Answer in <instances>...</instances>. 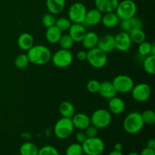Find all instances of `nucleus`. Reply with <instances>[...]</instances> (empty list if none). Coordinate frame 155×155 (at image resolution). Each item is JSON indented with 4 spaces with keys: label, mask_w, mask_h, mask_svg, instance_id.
<instances>
[{
    "label": "nucleus",
    "mask_w": 155,
    "mask_h": 155,
    "mask_svg": "<svg viewBox=\"0 0 155 155\" xmlns=\"http://www.w3.org/2000/svg\"><path fill=\"white\" fill-rule=\"evenodd\" d=\"M100 96L105 99H110L116 96L117 92L114 89L113 83L110 81H104L100 83V88L98 90Z\"/></svg>",
    "instance_id": "obj_20"
},
{
    "label": "nucleus",
    "mask_w": 155,
    "mask_h": 155,
    "mask_svg": "<svg viewBox=\"0 0 155 155\" xmlns=\"http://www.w3.org/2000/svg\"><path fill=\"white\" fill-rule=\"evenodd\" d=\"M117 93L126 94L131 92L134 86V81L133 78L128 75L120 74L116 76L112 81Z\"/></svg>",
    "instance_id": "obj_10"
},
{
    "label": "nucleus",
    "mask_w": 155,
    "mask_h": 155,
    "mask_svg": "<svg viewBox=\"0 0 155 155\" xmlns=\"http://www.w3.org/2000/svg\"><path fill=\"white\" fill-rule=\"evenodd\" d=\"M27 57L30 63L35 65H44L51 58V52L48 47L43 45H33L27 51Z\"/></svg>",
    "instance_id": "obj_1"
},
{
    "label": "nucleus",
    "mask_w": 155,
    "mask_h": 155,
    "mask_svg": "<svg viewBox=\"0 0 155 155\" xmlns=\"http://www.w3.org/2000/svg\"><path fill=\"white\" fill-rule=\"evenodd\" d=\"M83 154L82 145L77 142L69 145L65 150V155H83Z\"/></svg>",
    "instance_id": "obj_31"
},
{
    "label": "nucleus",
    "mask_w": 155,
    "mask_h": 155,
    "mask_svg": "<svg viewBox=\"0 0 155 155\" xmlns=\"http://www.w3.org/2000/svg\"><path fill=\"white\" fill-rule=\"evenodd\" d=\"M146 147L155 149V140L154 139H148L146 142Z\"/></svg>",
    "instance_id": "obj_43"
},
{
    "label": "nucleus",
    "mask_w": 155,
    "mask_h": 155,
    "mask_svg": "<svg viewBox=\"0 0 155 155\" xmlns=\"http://www.w3.org/2000/svg\"><path fill=\"white\" fill-rule=\"evenodd\" d=\"M87 139L86 133H85L84 130H79L75 135V139L77 141V143L79 144H83L85 141Z\"/></svg>",
    "instance_id": "obj_40"
},
{
    "label": "nucleus",
    "mask_w": 155,
    "mask_h": 155,
    "mask_svg": "<svg viewBox=\"0 0 155 155\" xmlns=\"http://www.w3.org/2000/svg\"><path fill=\"white\" fill-rule=\"evenodd\" d=\"M155 55H148L145 57L143 60L144 71L149 75L155 74Z\"/></svg>",
    "instance_id": "obj_29"
},
{
    "label": "nucleus",
    "mask_w": 155,
    "mask_h": 155,
    "mask_svg": "<svg viewBox=\"0 0 155 155\" xmlns=\"http://www.w3.org/2000/svg\"><path fill=\"white\" fill-rule=\"evenodd\" d=\"M102 15V13L97 8L90 9L86 12L83 24L89 27H94V26L98 25L101 23Z\"/></svg>",
    "instance_id": "obj_19"
},
{
    "label": "nucleus",
    "mask_w": 155,
    "mask_h": 155,
    "mask_svg": "<svg viewBox=\"0 0 155 155\" xmlns=\"http://www.w3.org/2000/svg\"><path fill=\"white\" fill-rule=\"evenodd\" d=\"M129 34H130L132 42L138 44V45L146 39V34H145V31L142 30V28L135 29V30H132L130 33H129Z\"/></svg>",
    "instance_id": "obj_28"
},
{
    "label": "nucleus",
    "mask_w": 155,
    "mask_h": 155,
    "mask_svg": "<svg viewBox=\"0 0 155 155\" xmlns=\"http://www.w3.org/2000/svg\"><path fill=\"white\" fill-rule=\"evenodd\" d=\"M91 124L99 129L108 127L112 121V114L106 109L100 108L95 110L90 117Z\"/></svg>",
    "instance_id": "obj_6"
},
{
    "label": "nucleus",
    "mask_w": 155,
    "mask_h": 155,
    "mask_svg": "<svg viewBox=\"0 0 155 155\" xmlns=\"http://www.w3.org/2000/svg\"><path fill=\"white\" fill-rule=\"evenodd\" d=\"M115 49L121 52H127L130 49L132 41L130 34L126 32L121 31L114 36Z\"/></svg>",
    "instance_id": "obj_12"
},
{
    "label": "nucleus",
    "mask_w": 155,
    "mask_h": 155,
    "mask_svg": "<svg viewBox=\"0 0 155 155\" xmlns=\"http://www.w3.org/2000/svg\"><path fill=\"white\" fill-rule=\"evenodd\" d=\"M62 36V32L56 26L48 27L45 31V38L46 40L51 44L58 43L61 37Z\"/></svg>",
    "instance_id": "obj_25"
},
{
    "label": "nucleus",
    "mask_w": 155,
    "mask_h": 155,
    "mask_svg": "<svg viewBox=\"0 0 155 155\" xmlns=\"http://www.w3.org/2000/svg\"><path fill=\"white\" fill-rule=\"evenodd\" d=\"M86 57H87V52L84 50H80L77 52V58L79 61H86Z\"/></svg>",
    "instance_id": "obj_41"
},
{
    "label": "nucleus",
    "mask_w": 155,
    "mask_h": 155,
    "mask_svg": "<svg viewBox=\"0 0 155 155\" xmlns=\"http://www.w3.org/2000/svg\"><path fill=\"white\" fill-rule=\"evenodd\" d=\"M98 38H99V36H98V35L95 32H86L81 42L82 44H83V46L87 50L95 48L97 46Z\"/></svg>",
    "instance_id": "obj_23"
},
{
    "label": "nucleus",
    "mask_w": 155,
    "mask_h": 155,
    "mask_svg": "<svg viewBox=\"0 0 155 155\" xmlns=\"http://www.w3.org/2000/svg\"><path fill=\"white\" fill-rule=\"evenodd\" d=\"M118 3V0H95V8L102 14L114 12Z\"/></svg>",
    "instance_id": "obj_16"
},
{
    "label": "nucleus",
    "mask_w": 155,
    "mask_h": 155,
    "mask_svg": "<svg viewBox=\"0 0 155 155\" xmlns=\"http://www.w3.org/2000/svg\"><path fill=\"white\" fill-rule=\"evenodd\" d=\"M83 155H88V154H83Z\"/></svg>",
    "instance_id": "obj_48"
},
{
    "label": "nucleus",
    "mask_w": 155,
    "mask_h": 155,
    "mask_svg": "<svg viewBox=\"0 0 155 155\" xmlns=\"http://www.w3.org/2000/svg\"><path fill=\"white\" fill-rule=\"evenodd\" d=\"M68 31V34L72 38L74 42H81L87 32L83 24H72Z\"/></svg>",
    "instance_id": "obj_18"
},
{
    "label": "nucleus",
    "mask_w": 155,
    "mask_h": 155,
    "mask_svg": "<svg viewBox=\"0 0 155 155\" xmlns=\"http://www.w3.org/2000/svg\"><path fill=\"white\" fill-rule=\"evenodd\" d=\"M87 8L83 3L77 2L71 5L68 10V19L72 24H83Z\"/></svg>",
    "instance_id": "obj_9"
},
{
    "label": "nucleus",
    "mask_w": 155,
    "mask_h": 155,
    "mask_svg": "<svg viewBox=\"0 0 155 155\" xmlns=\"http://www.w3.org/2000/svg\"><path fill=\"white\" fill-rule=\"evenodd\" d=\"M115 13L120 21H125L136 16L137 12V5L133 0H123L118 3Z\"/></svg>",
    "instance_id": "obj_4"
},
{
    "label": "nucleus",
    "mask_w": 155,
    "mask_h": 155,
    "mask_svg": "<svg viewBox=\"0 0 155 155\" xmlns=\"http://www.w3.org/2000/svg\"><path fill=\"white\" fill-rule=\"evenodd\" d=\"M83 153L88 155H101L103 154L105 148L104 142L101 138H87L82 144Z\"/></svg>",
    "instance_id": "obj_5"
},
{
    "label": "nucleus",
    "mask_w": 155,
    "mask_h": 155,
    "mask_svg": "<svg viewBox=\"0 0 155 155\" xmlns=\"http://www.w3.org/2000/svg\"><path fill=\"white\" fill-rule=\"evenodd\" d=\"M145 127L141 113L133 111L129 114L123 122V127L125 132L130 135H136L140 133Z\"/></svg>",
    "instance_id": "obj_2"
},
{
    "label": "nucleus",
    "mask_w": 155,
    "mask_h": 155,
    "mask_svg": "<svg viewBox=\"0 0 155 155\" xmlns=\"http://www.w3.org/2000/svg\"><path fill=\"white\" fill-rule=\"evenodd\" d=\"M30 63L27 54H18L15 59V65L18 69H25L29 66Z\"/></svg>",
    "instance_id": "obj_30"
},
{
    "label": "nucleus",
    "mask_w": 155,
    "mask_h": 155,
    "mask_svg": "<svg viewBox=\"0 0 155 155\" xmlns=\"http://www.w3.org/2000/svg\"><path fill=\"white\" fill-rule=\"evenodd\" d=\"M58 44L60 45L61 48H62V49L70 50L74 45V42L69 34H62L60 40L58 42Z\"/></svg>",
    "instance_id": "obj_32"
},
{
    "label": "nucleus",
    "mask_w": 155,
    "mask_h": 155,
    "mask_svg": "<svg viewBox=\"0 0 155 155\" xmlns=\"http://www.w3.org/2000/svg\"><path fill=\"white\" fill-rule=\"evenodd\" d=\"M140 155H155V149L153 148H148V147H145V148L141 151V152L139 153Z\"/></svg>",
    "instance_id": "obj_42"
},
{
    "label": "nucleus",
    "mask_w": 155,
    "mask_h": 155,
    "mask_svg": "<svg viewBox=\"0 0 155 155\" xmlns=\"http://www.w3.org/2000/svg\"><path fill=\"white\" fill-rule=\"evenodd\" d=\"M39 148L31 142H26L21 145L19 149L20 155H37Z\"/></svg>",
    "instance_id": "obj_27"
},
{
    "label": "nucleus",
    "mask_w": 155,
    "mask_h": 155,
    "mask_svg": "<svg viewBox=\"0 0 155 155\" xmlns=\"http://www.w3.org/2000/svg\"><path fill=\"white\" fill-rule=\"evenodd\" d=\"M71 24L72 23L68 19V18H60L58 19H56L54 26H56L61 32H64L69 30Z\"/></svg>",
    "instance_id": "obj_34"
},
{
    "label": "nucleus",
    "mask_w": 155,
    "mask_h": 155,
    "mask_svg": "<svg viewBox=\"0 0 155 155\" xmlns=\"http://www.w3.org/2000/svg\"><path fill=\"white\" fill-rule=\"evenodd\" d=\"M74 127L71 118L61 117L55 123L54 126V134L58 139H67L73 134Z\"/></svg>",
    "instance_id": "obj_3"
},
{
    "label": "nucleus",
    "mask_w": 155,
    "mask_h": 155,
    "mask_svg": "<svg viewBox=\"0 0 155 155\" xmlns=\"http://www.w3.org/2000/svg\"><path fill=\"white\" fill-rule=\"evenodd\" d=\"M37 155H60L58 150L52 145H44L39 148Z\"/></svg>",
    "instance_id": "obj_36"
},
{
    "label": "nucleus",
    "mask_w": 155,
    "mask_h": 155,
    "mask_svg": "<svg viewBox=\"0 0 155 155\" xmlns=\"http://www.w3.org/2000/svg\"><path fill=\"white\" fill-rule=\"evenodd\" d=\"M108 107L109 111L111 114L120 115L125 111L126 104L122 98L114 96L109 99Z\"/></svg>",
    "instance_id": "obj_17"
},
{
    "label": "nucleus",
    "mask_w": 155,
    "mask_h": 155,
    "mask_svg": "<svg viewBox=\"0 0 155 155\" xmlns=\"http://www.w3.org/2000/svg\"><path fill=\"white\" fill-rule=\"evenodd\" d=\"M66 5V0H46V7L49 13L58 15L61 13Z\"/></svg>",
    "instance_id": "obj_22"
},
{
    "label": "nucleus",
    "mask_w": 155,
    "mask_h": 155,
    "mask_svg": "<svg viewBox=\"0 0 155 155\" xmlns=\"http://www.w3.org/2000/svg\"><path fill=\"white\" fill-rule=\"evenodd\" d=\"M151 55H155V45H154V43H152V45H151Z\"/></svg>",
    "instance_id": "obj_46"
},
{
    "label": "nucleus",
    "mask_w": 155,
    "mask_h": 155,
    "mask_svg": "<svg viewBox=\"0 0 155 155\" xmlns=\"http://www.w3.org/2000/svg\"><path fill=\"white\" fill-rule=\"evenodd\" d=\"M85 133H86L87 138H93L98 136V129L97 127H95V126L90 125L84 130Z\"/></svg>",
    "instance_id": "obj_39"
},
{
    "label": "nucleus",
    "mask_w": 155,
    "mask_h": 155,
    "mask_svg": "<svg viewBox=\"0 0 155 155\" xmlns=\"http://www.w3.org/2000/svg\"><path fill=\"white\" fill-rule=\"evenodd\" d=\"M58 111L62 117L72 118L75 114V107L74 104L68 101H62L58 106Z\"/></svg>",
    "instance_id": "obj_26"
},
{
    "label": "nucleus",
    "mask_w": 155,
    "mask_h": 155,
    "mask_svg": "<svg viewBox=\"0 0 155 155\" xmlns=\"http://www.w3.org/2000/svg\"><path fill=\"white\" fill-rule=\"evenodd\" d=\"M51 60L56 68H66L71 65L74 61V56L70 50L61 48L51 55Z\"/></svg>",
    "instance_id": "obj_8"
},
{
    "label": "nucleus",
    "mask_w": 155,
    "mask_h": 155,
    "mask_svg": "<svg viewBox=\"0 0 155 155\" xmlns=\"http://www.w3.org/2000/svg\"><path fill=\"white\" fill-rule=\"evenodd\" d=\"M123 149H124V145L121 143H120V142H117V143H116L114 145V151H122Z\"/></svg>",
    "instance_id": "obj_44"
},
{
    "label": "nucleus",
    "mask_w": 155,
    "mask_h": 155,
    "mask_svg": "<svg viewBox=\"0 0 155 155\" xmlns=\"http://www.w3.org/2000/svg\"><path fill=\"white\" fill-rule=\"evenodd\" d=\"M107 155H124V154L122 151H114V150H113V151H110V152Z\"/></svg>",
    "instance_id": "obj_45"
},
{
    "label": "nucleus",
    "mask_w": 155,
    "mask_h": 155,
    "mask_svg": "<svg viewBox=\"0 0 155 155\" xmlns=\"http://www.w3.org/2000/svg\"><path fill=\"white\" fill-rule=\"evenodd\" d=\"M130 92L133 99L138 102H145L151 95V87L148 83H145L134 85Z\"/></svg>",
    "instance_id": "obj_11"
},
{
    "label": "nucleus",
    "mask_w": 155,
    "mask_h": 155,
    "mask_svg": "<svg viewBox=\"0 0 155 155\" xmlns=\"http://www.w3.org/2000/svg\"><path fill=\"white\" fill-rule=\"evenodd\" d=\"M142 118L145 125L152 126L155 124V113L152 110H145L142 113H141Z\"/></svg>",
    "instance_id": "obj_33"
},
{
    "label": "nucleus",
    "mask_w": 155,
    "mask_h": 155,
    "mask_svg": "<svg viewBox=\"0 0 155 155\" xmlns=\"http://www.w3.org/2000/svg\"><path fill=\"white\" fill-rule=\"evenodd\" d=\"M100 82L96 80H91L86 84V89L89 92L92 94L98 93L100 88Z\"/></svg>",
    "instance_id": "obj_38"
},
{
    "label": "nucleus",
    "mask_w": 155,
    "mask_h": 155,
    "mask_svg": "<svg viewBox=\"0 0 155 155\" xmlns=\"http://www.w3.org/2000/svg\"><path fill=\"white\" fill-rule=\"evenodd\" d=\"M56 21V18L54 15L51 13H47L43 15L42 18V23L43 26L46 28L50 27H52L54 25Z\"/></svg>",
    "instance_id": "obj_37"
},
{
    "label": "nucleus",
    "mask_w": 155,
    "mask_h": 155,
    "mask_svg": "<svg viewBox=\"0 0 155 155\" xmlns=\"http://www.w3.org/2000/svg\"><path fill=\"white\" fill-rule=\"evenodd\" d=\"M127 155H140V154H139V153L136 152V151H133V152L129 153V154Z\"/></svg>",
    "instance_id": "obj_47"
},
{
    "label": "nucleus",
    "mask_w": 155,
    "mask_h": 155,
    "mask_svg": "<svg viewBox=\"0 0 155 155\" xmlns=\"http://www.w3.org/2000/svg\"><path fill=\"white\" fill-rule=\"evenodd\" d=\"M151 45L152 43L147 41H144V42H141L139 44V47H138V51L139 54H140L142 57H146L151 54Z\"/></svg>",
    "instance_id": "obj_35"
},
{
    "label": "nucleus",
    "mask_w": 155,
    "mask_h": 155,
    "mask_svg": "<svg viewBox=\"0 0 155 155\" xmlns=\"http://www.w3.org/2000/svg\"><path fill=\"white\" fill-rule=\"evenodd\" d=\"M86 52H87L86 61L92 68H95V69H101L107 64V54L97 47L88 50Z\"/></svg>",
    "instance_id": "obj_7"
},
{
    "label": "nucleus",
    "mask_w": 155,
    "mask_h": 155,
    "mask_svg": "<svg viewBox=\"0 0 155 155\" xmlns=\"http://www.w3.org/2000/svg\"><path fill=\"white\" fill-rule=\"evenodd\" d=\"M101 22L107 28H114L119 25L120 21L115 12H109L102 15Z\"/></svg>",
    "instance_id": "obj_24"
},
{
    "label": "nucleus",
    "mask_w": 155,
    "mask_h": 155,
    "mask_svg": "<svg viewBox=\"0 0 155 155\" xmlns=\"http://www.w3.org/2000/svg\"><path fill=\"white\" fill-rule=\"evenodd\" d=\"M97 48H99L106 54L111 52L115 49L114 36L110 33H105L98 38Z\"/></svg>",
    "instance_id": "obj_13"
},
{
    "label": "nucleus",
    "mask_w": 155,
    "mask_h": 155,
    "mask_svg": "<svg viewBox=\"0 0 155 155\" xmlns=\"http://www.w3.org/2000/svg\"><path fill=\"white\" fill-rule=\"evenodd\" d=\"M121 31L126 32V33H130L132 30L135 29L142 28L143 27V22L142 20L138 17L134 16L130 19L121 21L119 24Z\"/></svg>",
    "instance_id": "obj_14"
},
{
    "label": "nucleus",
    "mask_w": 155,
    "mask_h": 155,
    "mask_svg": "<svg viewBox=\"0 0 155 155\" xmlns=\"http://www.w3.org/2000/svg\"><path fill=\"white\" fill-rule=\"evenodd\" d=\"M74 129L85 130L91 124L90 117L85 113H75L71 118Z\"/></svg>",
    "instance_id": "obj_15"
},
{
    "label": "nucleus",
    "mask_w": 155,
    "mask_h": 155,
    "mask_svg": "<svg viewBox=\"0 0 155 155\" xmlns=\"http://www.w3.org/2000/svg\"><path fill=\"white\" fill-rule=\"evenodd\" d=\"M34 45V38L30 33H23L18 36V45L20 49L28 51Z\"/></svg>",
    "instance_id": "obj_21"
}]
</instances>
